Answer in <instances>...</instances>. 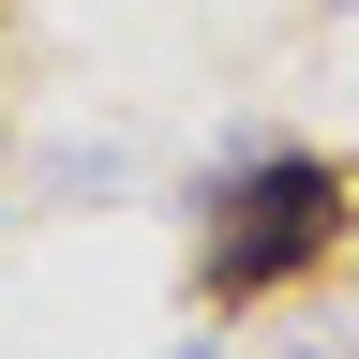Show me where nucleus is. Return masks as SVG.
Segmentation results:
<instances>
[{"mask_svg": "<svg viewBox=\"0 0 359 359\" xmlns=\"http://www.w3.org/2000/svg\"><path fill=\"white\" fill-rule=\"evenodd\" d=\"M330 240H344V180L314 165V150H240V165L195 195V285H210V299L299 285Z\"/></svg>", "mask_w": 359, "mask_h": 359, "instance_id": "obj_1", "label": "nucleus"}, {"mask_svg": "<svg viewBox=\"0 0 359 359\" xmlns=\"http://www.w3.org/2000/svg\"><path fill=\"white\" fill-rule=\"evenodd\" d=\"M180 359H210V344H180Z\"/></svg>", "mask_w": 359, "mask_h": 359, "instance_id": "obj_2", "label": "nucleus"}]
</instances>
